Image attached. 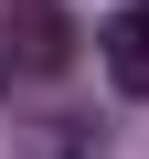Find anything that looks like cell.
I'll list each match as a JSON object with an SVG mask.
<instances>
[{
	"mask_svg": "<svg viewBox=\"0 0 149 159\" xmlns=\"http://www.w3.org/2000/svg\"><path fill=\"white\" fill-rule=\"evenodd\" d=\"M0 53H22L32 74H64V53H74V21L53 11V0H11V11H0Z\"/></svg>",
	"mask_w": 149,
	"mask_h": 159,
	"instance_id": "cell-1",
	"label": "cell"
},
{
	"mask_svg": "<svg viewBox=\"0 0 149 159\" xmlns=\"http://www.w3.org/2000/svg\"><path fill=\"white\" fill-rule=\"evenodd\" d=\"M96 43H107V74H117V96H149V21L128 11V21H107Z\"/></svg>",
	"mask_w": 149,
	"mask_h": 159,
	"instance_id": "cell-2",
	"label": "cell"
},
{
	"mask_svg": "<svg viewBox=\"0 0 149 159\" xmlns=\"http://www.w3.org/2000/svg\"><path fill=\"white\" fill-rule=\"evenodd\" d=\"M0 74H11V53H0Z\"/></svg>",
	"mask_w": 149,
	"mask_h": 159,
	"instance_id": "cell-3",
	"label": "cell"
},
{
	"mask_svg": "<svg viewBox=\"0 0 149 159\" xmlns=\"http://www.w3.org/2000/svg\"><path fill=\"white\" fill-rule=\"evenodd\" d=\"M138 21H149V11H138Z\"/></svg>",
	"mask_w": 149,
	"mask_h": 159,
	"instance_id": "cell-4",
	"label": "cell"
}]
</instances>
